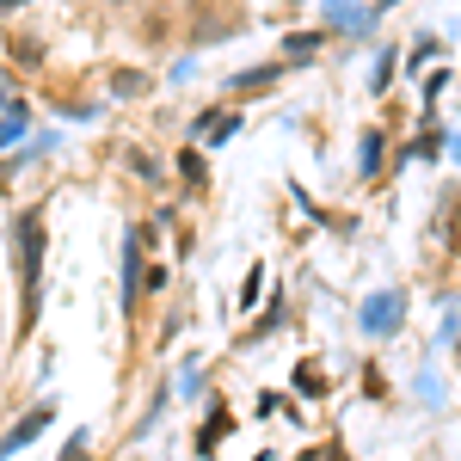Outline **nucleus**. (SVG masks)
Listing matches in <instances>:
<instances>
[{
    "mask_svg": "<svg viewBox=\"0 0 461 461\" xmlns=\"http://www.w3.org/2000/svg\"><path fill=\"white\" fill-rule=\"evenodd\" d=\"M43 425H50V412H32L25 425L13 430V437H6V449H19V443H32V437H37V430H43Z\"/></svg>",
    "mask_w": 461,
    "mask_h": 461,
    "instance_id": "nucleus-1",
    "label": "nucleus"
}]
</instances>
